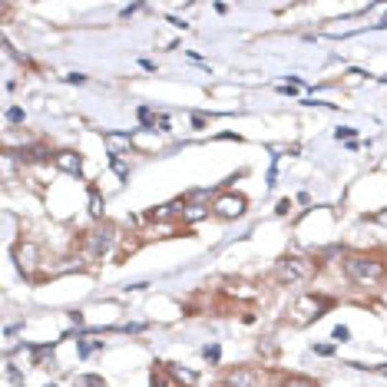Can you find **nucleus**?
Returning <instances> with one entry per match:
<instances>
[{
  "instance_id": "1",
  "label": "nucleus",
  "mask_w": 387,
  "mask_h": 387,
  "mask_svg": "<svg viewBox=\"0 0 387 387\" xmlns=\"http://www.w3.org/2000/svg\"><path fill=\"white\" fill-rule=\"evenodd\" d=\"M344 272H348L351 281H357V285H377L381 278H384V261L374 255H348L344 258Z\"/></svg>"
},
{
  "instance_id": "2",
  "label": "nucleus",
  "mask_w": 387,
  "mask_h": 387,
  "mask_svg": "<svg viewBox=\"0 0 387 387\" xmlns=\"http://www.w3.org/2000/svg\"><path fill=\"white\" fill-rule=\"evenodd\" d=\"M314 272V265L308 258H298V255H285L275 261V281L281 285H301V281H308Z\"/></svg>"
},
{
  "instance_id": "3",
  "label": "nucleus",
  "mask_w": 387,
  "mask_h": 387,
  "mask_svg": "<svg viewBox=\"0 0 387 387\" xmlns=\"http://www.w3.org/2000/svg\"><path fill=\"white\" fill-rule=\"evenodd\" d=\"M113 242H116V228H113V225L93 228V232H86V255H90V258H103L113 248Z\"/></svg>"
},
{
  "instance_id": "4",
  "label": "nucleus",
  "mask_w": 387,
  "mask_h": 387,
  "mask_svg": "<svg viewBox=\"0 0 387 387\" xmlns=\"http://www.w3.org/2000/svg\"><path fill=\"white\" fill-rule=\"evenodd\" d=\"M331 308V298H314V295H301L298 298V305H295V314H298V321L305 325V321H318L321 314Z\"/></svg>"
},
{
  "instance_id": "5",
  "label": "nucleus",
  "mask_w": 387,
  "mask_h": 387,
  "mask_svg": "<svg viewBox=\"0 0 387 387\" xmlns=\"http://www.w3.org/2000/svg\"><path fill=\"white\" fill-rule=\"evenodd\" d=\"M212 209H215V215H222V219H239V215H245V199L228 192V196H219Z\"/></svg>"
},
{
  "instance_id": "6",
  "label": "nucleus",
  "mask_w": 387,
  "mask_h": 387,
  "mask_svg": "<svg viewBox=\"0 0 387 387\" xmlns=\"http://www.w3.org/2000/svg\"><path fill=\"white\" fill-rule=\"evenodd\" d=\"M56 169H63V172H70V176H80L83 172V159H80V152H73V149H60L54 156Z\"/></svg>"
},
{
  "instance_id": "7",
  "label": "nucleus",
  "mask_w": 387,
  "mask_h": 387,
  "mask_svg": "<svg viewBox=\"0 0 387 387\" xmlns=\"http://www.w3.org/2000/svg\"><path fill=\"white\" fill-rule=\"evenodd\" d=\"M225 387H258V371L235 368L228 377H225Z\"/></svg>"
},
{
  "instance_id": "8",
  "label": "nucleus",
  "mask_w": 387,
  "mask_h": 387,
  "mask_svg": "<svg viewBox=\"0 0 387 387\" xmlns=\"http://www.w3.org/2000/svg\"><path fill=\"white\" fill-rule=\"evenodd\" d=\"M14 255H17L20 272H27V275H30V268L37 265V261H34V258H37V248H34L30 242H23V245H17V252H14Z\"/></svg>"
},
{
  "instance_id": "9",
  "label": "nucleus",
  "mask_w": 387,
  "mask_h": 387,
  "mask_svg": "<svg viewBox=\"0 0 387 387\" xmlns=\"http://www.w3.org/2000/svg\"><path fill=\"white\" fill-rule=\"evenodd\" d=\"M163 368L179 381V384H185V387H196V381H199V374L196 371H189V368H183V364H163Z\"/></svg>"
},
{
  "instance_id": "10",
  "label": "nucleus",
  "mask_w": 387,
  "mask_h": 387,
  "mask_svg": "<svg viewBox=\"0 0 387 387\" xmlns=\"http://www.w3.org/2000/svg\"><path fill=\"white\" fill-rule=\"evenodd\" d=\"M139 123H143V126H159V129H169V119H166V116L152 113L149 106H139Z\"/></svg>"
},
{
  "instance_id": "11",
  "label": "nucleus",
  "mask_w": 387,
  "mask_h": 387,
  "mask_svg": "<svg viewBox=\"0 0 387 387\" xmlns=\"http://www.w3.org/2000/svg\"><path fill=\"white\" fill-rule=\"evenodd\" d=\"M90 215H103V196H99V189L96 185H90Z\"/></svg>"
},
{
  "instance_id": "12",
  "label": "nucleus",
  "mask_w": 387,
  "mask_h": 387,
  "mask_svg": "<svg viewBox=\"0 0 387 387\" xmlns=\"http://www.w3.org/2000/svg\"><path fill=\"white\" fill-rule=\"evenodd\" d=\"M76 387H106V381L96 377V374H80V377H76Z\"/></svg>"
},
{
  "instance_id": "13",
  "label": "nucleus",
  "mask_w": 387,
  "mask_h": 387,
  "mask_svg": "<svg viewBox=\"0 0 387 387\" xmlns=\"http://www.w3.org/2000/svg\"><path fill=\"white\" fill-rule=\"evenodd\" d=\"M110 163H113V172H116L119 179H126V176H129V166L123 163V159H119V152H113V159H110Z\"/></svg>"
},
{
  "instance_id": "14",
  "label": "nucleus",
  "mask_w": 387,
  "mask_h": 387,
  "mask_svg": "<svg viewBox=\"0 0 387 387\" xmlns=\"http://www.w3.org/2000/svg\"><path fill=\"white\" fill-rule=\"evenodd\" d=\"M285 387H318L312 381V377H301V374H292L288 381H285Z\"/></svg>"
},
{
  "instance_id": "15",
  "label": "nucleus",
  "mask_w": 387,
  "mask_h": 387,
  "mask_svg": "<svg viewBox=\"0 0 387 387\" xmlns=\"http://www.w3.org/2000/svg\"><path fill=\"white\" fill-rule=\"evenodd\" d=\"M205 212H209V209H202V205H189V209H185V219H189V222H199Z\"/></svg>"
},
{
  "instance_id": "16",
  "label": "nucleus",
  "mask_w": 387,
  "mask_h": 387,
  "mask_svg": "<svg viewBox=\"0 0 387 387\" xmlns=\"http://www.w3.org/2000/svg\"><path fill=\"white\" fill-rule=\"evenodd\" d=\"M202 354H205V361H219V344H205Z\"/></svg>"
},
{
  "instance_id": "17",
  "label": "nucleus",
  "mask_w": 387,
  "mask_h": 387,
  "mask_svg": "<svg viewBox=\"0 0 387 387\" xmlns=\"http://www.w3.org/2000/svg\"><path fill=\"white\" fill-rule=\"evenodd\" d=\"M7 123H23V110H20V106L7 110Z\"/></svg>"
},
{
  "instance_id": "18",
  "label": "nucleus",
  "mask_w": 387,
  "mask_h": 387,
  "mask_svg": "<svg viewBox=\"0 0 387 387\" xmlns=\"http://www.w3.org/2000/svg\"><path fill=\"white\" fill-rule=\"evenodd\" d=\"M348 338H351V331H348V328H341V325L334 328V341H348Z\"/></svg>"
},
{
  "instance_id": "19",
  "label": "nucleus",
  "mask_w": 387,
  "mask_h": 387,
  "mask_svg": "<svg viewBox=\"0 0 387 387\" xmlns=\"http://www.w3.org/2000/svg\"><path fill=\"white\" fill-rule=\"evenodd\" d=\"M334 136H338V139H348V143H351V139H354V129H348V126H344V129H338Z\"/></svg>"
},
{
  "instance_id": "20",
  "label": "nucleus",
  "mask_w": 387,
  "mask_h": 387,
  "mask_svg": "<svg viewBox=\"0 0 387 387\" xmlns=\"http://www.w3.org/2000/svg\"><path fill=\"white\" fill-rule=\"evenodd\" d=\"M288 209H292V202L285 199V202H278V209H275V212H278V215H288Z\"/></svg>"
},
{
  "instance_id": "21",
  "label": "nucleus",
  "mask_w": 387,
  "mask_h": 387,
  "mask_svg": "<svg viewBox=\"0 0 387 387\" xmlns=\"http://www.w3.org/2000/svg\"><path fill=\"white\" fill-rule=\"evenodd\" d=\"M374 371H377V374H387V364H381V368H374Z\"/></svg>"
}]
</instances>
